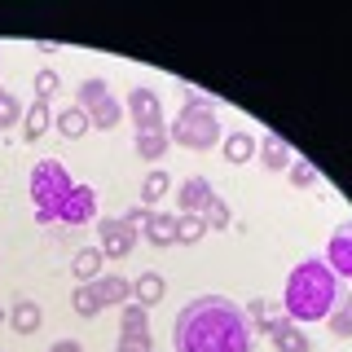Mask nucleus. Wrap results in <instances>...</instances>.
<instances>
[{
	"instance_id": "nucleus-1",
	"label": "nucleus",
	"mask_w": 352,
	"mask_h": 352,
	"mask_svg": "<svg viewBox=\"0 0 352 352\" xmlns=\"http://www.w3.org/2000/svg\"><path fill=\"white\" fill-rule=\"evenodd\" d=\"M172 352H256L247 308L229 295H194L172 317Z\"/></svg>"
},
{
	"instance_id": "nucleus-2",
	"label": "nucleus",
	"mask_w": 352,
	"mask_h": 352,
	"mask_svg": "<svg viewBox=\"0 0 352 352\" xmlns=\"http://www.w3.org/2000/svg\"><path fill=\"white\" fill-rule=\"evenodd\" d=\"M339 295H344V282L330 273V264L308 256L286 273L282 308H286V317H291L295 326H308V322H326L330 308L339 304Z\"/></svg>"
},
{
	"instance_id": "nucleus-3",
	"label": "nucleus",
	"mask_w": 352,
	"mask_h": 352,
	"mask_svg": "<svg viewBox=\"0 0 352 352\" xmlns=\"http://www.w3.org/2000/svg\"><path fill=\"white\" fill-rule=\"evenodd\" d=\"M172 141L181 150H194V154H207L212 146L225 141V132H220V119H216V102L207 93H198V88H185V106L176 110L172 119Z\"/></svg>"
},
{
	"instance_id": "nucleus-4",
	"label": "nucleus",
	"mask_w": 352,
	"mask_h": 352,
	"mask_svg": "<svg viewBox=\"0 0 352 352\" xmlns=\"http://www.w3.org/2000/svg\"><path fill=\"white\" fill-rule=\"evenodd\" d=\"M75 181L66 172V163L58 159H40L31 168V207H36V225H58V212L62 203L71 198Z\"/></svg>"
},
{
	"instance_id": "nucleus-5",
	"label": "nucleus",
	"mask_w": 352,
	"mask_h": 352,
	"mask_svg": "<svg viewBox=\"0 0 352 352\" xmlns=\"http://www.w3.org/2000/svg\"><path fill=\"white\" fill-rule=\"evenodd\" d=\"M75 106L88 115V124L102 128V132L119 128V119H124V102H119V97L110 93V84L97 80V75H88V80L75 88Z\"/></svg>"
},
{
	"instance_id": "nucleus-6",
	"label": "nucleus",
	"mask_w": 352,
	"mask_h": 352,
	"mask_svg": "<svg viewBox=\"0 0 352 352\" xmlns=\"http://www.w3.org/2000/svg\"><path fill=\"white\" fill-rule=\"evenodd\" d=\"M124 115L132 119V128H137V132L168 128V124H163V102H159V93H154L150 84H137V88L124 97Z\"/></svg>"
},
{
	"instance_id": "nucleus-7",
	"label": "nucleus",
	"mask_w": 352,
	"mask_h": 352,
	"mask_svg": "<svg viewBox=\"0 0 352 352\" xmlns=\"http://www.w3.org/2000/svg\"><path fill=\"white\" fill-rule=\"evenodd\" d=\"M97 238H102V256L124 260V256H132V247L141 242V229L124 225L119 216H97Z\"/></svg>"
},
{
	"instance_id": "nucleus-8",
	"label": "nucleus",
	"mask_w": 352,
	"mask_h": 352,
	"mask_svg": "<svg viewBox=\"0 0 352 352\" xmlns=\"http://www.w3.org/2000/svg\"><path fill=\"white\" fill-rule=\"evenodd\" d=\"M322 260L330 264V273H335L339 282H352V216L335 225V234H330Z\"/></svg>"
},
{
	"instance_id": "nucleus-9",
	"label": "nucleus",
	"mask_w": 352,
	"mask_h": 352,
	"mask_svg": "<svg viewBox=\"0 0 352 352\" xmlns=\"http://www.w3.org/2000/svg\"><path fill=\"white\" fill-rule=\"evenodd\" d=\"M247 322H251V330H256V339L260 335L273 339L286 322H291V317H286L282 300H264V295H256V300H247Z\"/></svg>"
},
{
	"instance_id": "nucleus-10",
	"label": "nucleus",
	"mask_w": 352,
	"mask_h": 352,
	"mask_svg": "<svg viewBox=\"0 0 352 352\" xmlns=\"http://www.w3.org/2000/svg\"><path fill=\"white\" fill-rule=\"evenodd\" d=\"M93 220H97V190L93 185H75L71 198H66L62 212H58V225L80 229V225H93Z\"/></svg>"
},
{
	"instance_id": "nucleus-11",
	"label": "nucleus",
	"mask_w": 352,
	"mask_h": 352,
	"mask_svg": "<svg viewBox=\"0 0 352 352\" xmlns=\"http://www.w3.org/2000/svg\"><path fill=\"white\" fill-rule=\"evenodd\" d=\"M260 163H264V172H273V176H282V172H291V163H295V150H291V141H282L278 132H264L260 137Z\"/></svg>"
},
{
	"instance_id": "nucleus-12",
	"label": "nucleus",
	"mask_w": 352,
	"mask_h": 352,
	"mask_svg": "<svg viewBox=\"0 0 352 352\" xmlns=\"http://www.w3.org/2000/svg\"><path fill=\"white\" fill-rule=\"evenodd\" d=\"M93 291L102 300V308H124L132 300V278H124V273H102L93 282Z\"/></svg>"
},
{
	"instance_id": "nucleus-13",
	"label": "nucleus",
	"mask_w": 352,
	"mask_h": 352,
	"mask_svg": "<svg viewBox=\"0 0 352 352\" xmlns=\"http://www.w3.org/2000/svg\"><path fill=\"white\" fill-rule=\"evenodd\" d=\"M141 238H146L150 247H159V251L176 247V216L172 212H150L146 225H141Z\"/></svg>"
},
{
	"instance_id": "nucleus-14",
	"label": "nucleus",
	"mask_w": 352,
	"mask_h": 352,
	"mask_svg": "<svg viewBox=\"0 0 352 352\" xmlns=\"http://www.w3.org/2000/svg\"><path fill=\"white\" fill-rule=\"evenodd\" d=\"M212 194L216 190H212V181H207V176H185L181 190H176V207H181V212H203Z\"/></svg>"
},
{
	"instance_id": "nucleus-15",
	"label": "nucleus",
	"mask_w": 352,
	"mask_h": 352,
	"mask_svg": "<svg viewBox=\"0 0 352 352\" xmlns=\"http://www.w3.org/2000/svg\"><path fill=\"white\" fill-rule=\"evenodd\" d=\"M53 128V106L49 102H31V106H22V141H40L44 132Z\"/></svg>"
},
{
	"instance_id": "nucleus-16",
	"label": "nucleus",
	"mask_w": 352,
	"mask_h": 352,
	"mask_svg": "<svg viewBox=\"0 0 352 352\" xmlns=\"http://www.w3.org/2000/svg\"><path fill=\"white\" fill-rule=\"evenodd\" d=\"M256 150H260V137H251V132H229V137L220 141V154H225V163H234V168L251 163Z\"/></svg>"
},
{
	"instance_id": "nucleus-17",
	"label": "nucleus",
	"mask_w": 352,
	"mask_h": 352,
	"mask_svg": "<svg viewBox=\"0 0 352 352\" xmlns=\"http://www.w3.org/2000/svg\"><path fill=\"white\" fill-rule=\"evenodd\" d=\"M102 269H106L102 247H80L71 256V278L75 282H97V278H102Z\"/></svg>"
},
{
	"instance_id": "nucleus-18",
	"label": "nucleus",
	"mask_w": 352,
	"mask_h": 352,
	"mask_svg": "<svg viewBox=\"0 0 352 352\" xmlns=\"http://www.w3.org/2000/svg\"><path fill=\"white\" fill-rule=\"evenodd\" d=\"M168 295V282H163V273H154V269H146L141 278H132V300H137L141 308H154Z\"/></svg>"
},
{
	"instance_id": "nucleus-19",
	"label": "nucleus",
	"mask_w": 352,
	"mask_h": 352,
	"mask_svg": "<svg viewBox=\"0 0 352 352\" xmlns=\"http://www.w3.org/2000/svg\"><path fill=\"white\" fill-rule=\"evenodd\" d=\"M9 326H14V335H36V330L44 326V308L36 300H18L14 308H9Z\"/></svg>"
},
{
	"instance_id": "nucleus-20",
	"label": "nucleus",
	"mask_w": 352,
	"mask_h": 352,
	"mask_svg": "<svg viewBox=\"0 0 352 352\" xmlns=\"http://www.w3.org/2000/svg\"><path fill=\"white\" fill-rule=\"evenodd\" d=\"M88 128H93V124H88V115L80 106H62L58 115H53V132H58L62 141H80Z\"/></svg>"
},
{
	"instance_id": "nucleus-21",
	"label": "nucleus",
	"mask_w": 352,
	"mask_h": 352,
	"mask_svg": "<svg viewBox=\"0 0 352 352\" xmlns=\"http://www.w3.org/2000/svg\"><path fill=\"white\" fill-rule=\"evenodd\" d=\"M168 150H172V132H168V128L137 132V159H146V163H159Z\"/></svg>"
},
{
	"instance_id": "nucleus-22",
	"label": "nucleus",
	"mask_w": 352,
	"mask_h": 352,
	"mask_svg": "<svg viewBox=\"0 0 352 352\" xmlns=\"http://www.w3.org/2000/svg\"><path fill=\"white\" fill-rule=\"evenodd\" d=\"M198 216H203L207 234H225V229H234V212H229V203H225L220 194H212V198H207V207H203Z\"/></svg>"
},
{
	"instance_id": "nucleus-23",
	"label": "nucleus",
	"mask_w": 352,
	"mask_h": 352,
	"mask_svg": "<svg viewBox=\"0 0 352 352\" xmlns=\"http://www.w3.org/2000/svg\"><path fill=\"white\" fill-rule=\"evenodd\" d=\"M207 238V225L198 212H176V247H194Z\"/></svg>"
},
{
	"instance_id": "nucleus-24",
	"label": "nucleus",
	"mask_w": 352,
	"mask_h": 352,
	"mask_svg": "<svg viewBox=\"0 0 352 352\" xmlns=\"http://www.w3.org/2000/svg\"><path fill=\"white\" fill-rule=\"evenodd\" d=\"M150 308H141L137 300H128L119 308V335H150Z\"/></svg>"
},
{
	"instance_id": "nucleus-25",
	"label": "nucleus",
	"mask_w": 352,
	"mask_h": 352,
	"mask_svg": "<svg viewBox=\"0 0 352 352\" xmlns=\"http://www.w3.org/2000/svg\"><path fill=\"white\" fill-rule=\"evenodd\" d=\"M168 190H172V172L154 168V172L141 176V203H146V207H154L159 198H168Z\"/></svg>"
},
{
	"instance_id": "nucleus-26",
	"label": "nucleus",
	"mask_w": 352,
	"mask_h": 352,
	"mask_svg": "<svg viewBox=\"0 0 352 352\" xmlns=\"http://www.w3.org/2000/svg\"><path fill=\"white\" fill-rule=\"evenodd\" d=\"M273 348H278V352H313V339L304 335V326L286 322L278 335H273Z\"/></svg>"
},
{
	"instance_id": "nucleus-27",
	"label": "nucleus",
	"mask_w": 352,
	"mask_h": 352,
	"mask_svg": "<svg viewBox=\"0 0 352 352\" xmlns=\"http://www.w3.org/2000/svg\"><path fill=\"white\" fill-rule=\"evenodd\" d=\"M326 330H330L335 339H352V300H348V295H339V304L330 308Z\"/></svg>"
},
{
	"instance_id": "nucleus-28",
	"label": "nucleus",
	"mask_w": 352,
	"mask_h": 352,
	"mask_svg": "<svg viewBox=\"0 0 352 352\" xmlns=\"http://www.w3.org/2000/svg\"><path fill=\"white\" fill-rule=\"evenodd\" d=\"M71 308H75L80 317H102V300H97L93 282H75V291H71Z\"/></svg>"
},
{
	"instance_id": "nucleus-29",
	"label": "nucleus",
	"mask_w": 352,
	"mask_h": 352,
	"mask_svg": "<svg viewBox=\"0 0 352 352\" xmlns=\"http://www.w3.org/2000/svg\"><path fill=\"white\" fill-rule=\"evenodd\" d=\"M9 128H22V102L0 84V132H9Z\"/></svg>"
},
{
	"instance_id": "nucleus-30",
	"label": "nucleus",
	"mask_w": 352,
	"mask_h": 352,
	"mask_svg": "<svg viewBox=\"0 0 352 352\" xmlns=\"http://www.w3.org/2000/svg\"><path fill=\"white\" fill-rule=\"evenodd\" d=\"M286 181L295 185V190H313L317 185V168L308 159H300V154H295V163H291V172H286Z\"/></svg>"
},
{
	"instance_id": "nucleus-31",
	"label": "nucleus",
	"mask_w": 352,
	"mask_h": 352,
	"mask_svg": "<svg viewBox=\"0 0 352 352\" xmlns=\"http://www.w3.org/2000/svg\"><path fill=\"white\" fill-rule=\"evenodd\" d=\"M62 88V80H58V71H36V97L40 102H49L53 93Z\"/></svg>"
},
{
	"instance_id": "nucleus-32",
	"label": "nucleus",
	"mask_w": 352,
	"mask_h": 352,
	"mask_svg": "<svg viewBox=\"0 0 352 352\" xmlns=\"http://www.w3.org/2000/svg\"><path fill=\"white\" fill-rule=\"evenodd\" d=\"M115 352H154V335H119Z\"/></svg>"
},
{
	"instance_id": "nucleus-33",
	"label": "nucleus",
	"mask_w": 352,
	"mask_h": 352,
	"mask_svg": "<svg viewBox=\"0 0 352 352\" xmlns=\"http://www.w3.org/2000/svg\"><path fill=\"white\" fill-rule=\"evenodd\" d=\"M146 216H150V207H128V212L124 216H119V220H124V225H132V229H141V225H146Z\"/></svg>"
},
{
	"instance_id": "nucleus-34",
	"label": "nucleus",
	"mask_w": 352,
	"mask_h": 352,
	"mask_svg": "<svg viewBox=\"0 0 352 352\" xmlns=\"http://www.w3.org/2000/svg\"><path fill=\"white\" fill-rule=\"evenodd\" d=\"M49 352H84V344H80V339H58Z\"/></svg>"
},
{
	"instance_id": "nucleus-35",
	"label": "nucleus",
	"mask_w": 352,
	"mask_h": 352,
	"mask_svg": "<svg viewBox=\"0 0 352 352\" xmlns=\"http://www.w3.org/2000/svg\"><path fill=\"white\" fill-rule=\"evenodd\" d=\"M5 317H9V313H5V308H0V322H5Z\"/></svg>"
},
{
	"instance_id": "nucleus-36",
	"label": "nucleus",
	"mask_w": 352,
	"mask_h": 352,
	"mask_svg": "<svg viewBox=\"0 0 352 352\" xmlns=\"http://www.w3.org/2000/svg\"><path fill=\"white\" fill-rule=\"evenodd\" d=\"M344 295H348V300H352V286H348V291H344Z\"/></svg>"
}]
</instances>
